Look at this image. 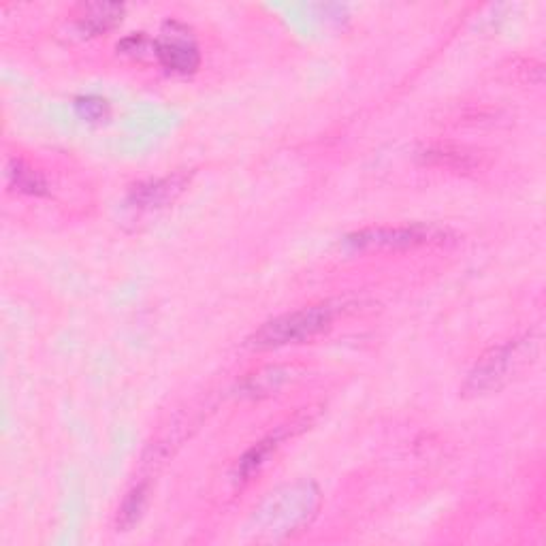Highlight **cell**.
I'll list each match as a JSON object with an SVG mask.
<instances>
[{
	"label": "cell",
	"mask_w": 546,
	"mask_h": 546,
	"mask_svg": "<svg viewBox=\"0 0 546 546\" xmlns=\"http://www.w3.org/2000/svg\"><path fill=\"white\" fill-rule=\"evenodd\" d=\"M318 508L320 491L310 480L271 491L261 506L254 508V534L259 540H278L297 534L310 525Z\"/></svg>",
	"instance_id": "obj_1"
},
{
	"label": "cell",
	"mask_w": 546,
	"mask_h": 546,
	"mask_svg": "<svg viewBox=\"0 0 546 546\" xmlns=\"http://www.w3.org/2000/svg\"><path fill=\"white\" fill-rule=\"evenodd\" d=\"M538 344L540 342L534 333H523L519 337H512V340L491 346L472 367L468 380L463 384V393L487 395L500 391L538 357Z\"/></svg>",
	"instance_id": "obj_2"
},
{
	"label": "cell",
	"mask_w": 546,
	"mask_h": 546,
	"mask_svg": "<svg viewBox=\"0 0 546 546\" xmlns=\"http://www.w3.org/2000/svg\"><path fill=\"white\" fill-rule=\"evenodd\" d=\"M337 308L333 303H314L267 320L248 337L254 350H271L310 342L333 327Z\"/></svg>",
	"instance_id": "obj_3"
},
{
	"label": "cell",
	"mask_w": 546,
	"mask_h": 546,
	"mask_svg": "<svg viewBox=\"0 0 546 546\" xmlns=\"http://www.w3.org/2000/svg\"><path fill=\"white\" fill-rule=\"evenodd\" d=\"M453 239V233L438 224H399V227H376L346 235L344 244L357 252L382 250H414L425 246H444Z\"/></svg>",
	"instance_id": "obj_4"
},
{
	"label": "cell",
	"mask_w": 546,
	"mask_h": 546,
	"mask_svg": "<svg viewBox=\"0 0 546 546\" xmlns=\"http://www.w3.org/2000/svg\"><path fill=\"white\" fill-rule=\"evenodd\" d=\"M154 56L160 67L175 75H192L201 64L199 47L190 30L178 22L165 24L163 37L154 41Z\"/></svg>",
	"instance_id": "obj_5"
},
{
	"label": "cell",
	"mask_w": 546,
	"mask_h": 546,
	"mask_svg": "<svg viewBox=\"0 0 546 546\" xmlns=\"http://www.w3.org/2000/svg\"><path fill=\"white\" fill-rule=\"evenodd\" d=\"M188 182H190L188 173H173V175H165V178L139 182L128 190V197H126L128 210H133L137 214L163 210V207L171 205L182 195Z\"/></svg>",
	"instance_id": "obj_6"
},
{
	"label": "cell",
	"mask_w": 546,
	"mask_h": 546,
	"mask_svg": "<svg viewBox=\"0 0 546 546\" xmlns=\"http://www.w3.org/2000/svg\"><path fill=\"white\" fill-rule=\"evenodd\" d=\"M126 7L120 3H90L77 13V28L86 35H103V32L116 28L124 18Z\"/></svg>",
	"instance_id": "obj_7"
},
{
	"label": "cell",
	"mask_w": 546,
	"mask_h": 546,
	"mask_svg": "<svg viewBox=\"0 0 546 546\" xmlns=\"http://www.w3.org/2000/svg\"><path fill=\"white\" fill-rule=\"evenodd\" d=\"M7 184L9 188L18 190L20 195L28 197H45L50 192L43 175L22 158H11L7 163Z\"/></svg>",
	"instance_id": "obj_8"
},
{
	"label": "cell",
	"mask_w": 546,
	"mask_h": 546,
	"mask_svg": "<svg viewBox=\"0 0 546 546\" xmlns=\"http://www.w3.org/2000/svg\"><path fill=\"white\" fill-rule=\"evenodd\" d=\"M282 438H284V433H278V436H271V438L259 442L256 446H252L250 451L242 459H239L237 474H235L239 483H248V480L263 468V465L269 459V455L278 448V442Z\"/></svg>",
	"instance_id": "obj_9"
},
{
	"label": "cell",
	"mask_w": 546,
	"mask_h": 546,
	"mask_svg": "<svg viewBox=\"0 0 546 546\" xmlns=\"http://www.w3.org/2000/svg\"><path fill=\"white\" fill-rule=\"evenodd\" d=\"M146 502H148V485H137L128 491L118 510V521H116L118 532H128V529H133L137 525L143 510H146Z\"/></svg>",
	"instance_id": "obj_10"
},
{
	"label": "cell",
	"mask_w": 546,
	"mask_h": 546,
	"mask_svg": "<svg viewBox=\"0 0 546 546\" xmlns=\"http://www.w3.org/2000/svg\"><path fill=\"white\" fill-rule=\"evenodd\" d=\"M425 163L448 167V169H470L472 167L470 154H463V152L451 150V148H429V150H425Z\"/></svg>",
	"instance_id": "obj_11"
},
{
	"label": "cell",
	"mask_w": 546,
	"mask_h": 546,
	"mask_svg": "<svg viewBox=\"0 0 546 546\" xmlns=\"http://www.w3.org/2000/svg\"><path fill=\"white\" fill-rule=\"evenodd\" d=\"M284 380H286V374L282 372L280 367H269V369H265V372L254 374V378H250L246 382V389L252 395H267L271 391L280 389Z\"/></svg>",
	"instance_id": "obj_12"
},
{
	"label": "cell",
	"mask_w": 546,
	"mask_h": 546,
	"mask_svg": "<svg viewBox=\"0 0 546 546\" xmlns=\"http://www.w3.org/2000/svg\"><path fill=\"white\" fill-rule=\"evenodd\" d=\"M75 109L79 118L88 122H103L109 116V105L101 96H79L75 101Z\"/></svg>",
	"instance_id": "obj_13"
}]
</instances>
